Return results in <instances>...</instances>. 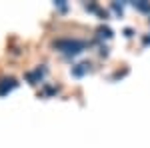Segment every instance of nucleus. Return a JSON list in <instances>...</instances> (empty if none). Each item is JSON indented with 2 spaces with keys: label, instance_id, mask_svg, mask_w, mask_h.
I'll return each mask as SVG.
<instances>
[]
</instances>
